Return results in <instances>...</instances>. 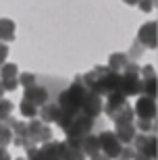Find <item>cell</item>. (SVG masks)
Here are the masks:
<instances>
[{
    "label": "cell",
    "mask_w": 158,
    "mask_h": 160,
    "mask_svg": "<svg viewBox=\"0 0 158 160\" xmlns=\"http://www.w3.org/2000/svg\"><path fill=\"white\" fill-rule=\"evenodd\" d=\"M81 83L89 92L98 96H108L112 92H119L121 85V73L110 71L108 67H94L92 71L81 75Z\"/></svg>",
    "instance_id": "obj_1"
},
{
    "label": "cell",
    "mask_w": 158,
    "mask_h": 160,
    "mask_svg": "<svg viewBox=\"0 0 158 160\" xmlns=\"http://www.w3.org/2000/svg\"><path fill=\"white\" fill-rule=\"evenodd\" d=\"M88 92L89 89L81 83V77H75V81L71 83L69 88L59 96V100H56V104L60 106V112L69 114V117L79 114L81 112V102H83V98H85Z\"/></svg>",
    "instance_id": "obj_2"
},
{
    "label": "cell",
    "mask_w": 158,
    "mask_h": 160,
    "mask_svg": "<svg viewBox=\"0 0 158 160\" xmlns=\"http://www.w3.org/2000/svg\"><path fill=\"white\" fill-rule=\"evenodd\" d=\"M119 92L129 98V96H137L141 94V79H140V67L137 62H129L127 69L121 73V85H119Z\"/></svg>",
    "instance_id": "obj_3"
},
{
    "label": "cell",
    "mask_w": 158,
    "mask_h": 160,
    "mask_svg": "<svg viewBox=\"0 0 158 160\" xmlns=\"http://www.w3.org/2000/svg\"><path fill=\"white\" fill-rule=\"evenodd\" d=\"M27 139H29L31 148H38V146H42V143L52 139V129L46 123L33 119L31 123H27Z\"/></svg>",
    "instance_id": "obj_4"
},
{
    "label": "cell",
    "mask_w": 158,
    "mask_h": 160,
    "mask_svg": "<svg viewBox=\"0 0 158 160\" xmlns=\"http://www.w3.org/2000/svg\"><path fill=\"white\" fill-rule=\"evenodd\" d=\"M98 146H100V152L106 156V158H119V154H121V150H123V143L117 139V135H115V131H102L98 135Z\"/></svg>",
    "instance_id": "obj_5"
},
{
    "label": "cell",
    "mask_w": 158,
    "mask_h": 160,
    "mask_svg": "<svg viewBox=\"0 0 158 160\" xmlns=\"http://www.w3.org/2000/svg\"><path fill=\"white\" fill-rule=\"evenodd\" d=\"M133 150L148 158H156V133H135L133 137Z\"/></svg>",
    "instance_id": "obj_6"
},
{
    "label": "cell",
    "mask_w": 158,
    "mask_h": 160,
    "mask_svg": "<svg viewBox=\"0 0 158 160\" xmlns=\"http://www.w3.org/2000/svg\"><path fill=\"white\" fill-rule=\"evenodd\" d=\"M127 106H129L127 98H125L121 92H112V94H108V96H106V102H102V110H104L112 121L117 119Z\"/></svg>",
    "instance_id": "obj_7"
},
{
    "label": "cell",
    "mask_w": 158,
    "mask_h": 160,
    "mask_svg": "<svg viewBox=\"0 0 158 160\" xmlns=\"http://www.w3.org/2000/svg\"><path fill=\"white\" fill-rule=\"evenodd\" d=\"M133 108V114H137V119H146V121H154L156 119V100L154 98H146L141 96L137 98Z\"/></svg>",
    "instance_id": "obj_8"
},
{
    "label": "cell",
    "mask_w": 158,
    "mask_h": 160,
    "mask_svg": "<svg viewBox=\"0 0 158 160\" xmlns=\"http://www.w3.org/2000/svg\"><path fill=\"white\" fill-rule=\"evenodd\" d=\"M81 112L85 117H89V119L100 117L102 114V96L94 94V92H88L85 98H83V102H81Z\"/></svg>",
    "instance_id": "obj_9"
},
{
    "label": "cell",
    "mask_w": 158,
    "mask_h": 160,
    "mask_svg": "<svg viewBox=\"0 0 158 160\" xmlns=\"http://www.w3.org/2000/svg\"><path fill=\"white\" fill-rule=\"evenodd\" d=\"M156 23L154 21H150V23H144L140 27V31H137V38H135V42L140 44L144 50L146 48H156Z\"/></svg>",
    "instance_id": "obj_10"
},
{
    "label": "cell",
    "mask_w": 158,
    "mask_h": 160,
    "mask_svg": "<svg viewBox=\"0 0 158 160\" xmlns=\"http://www.w3.org/2000/svg\"><path fill=\"white\" fill-rule=\"evenodd\" d=\"M23 100H27L29 104H33L35 108L44 106L46 102H50V94H48L46 88H42V85H31L23 92Z\"/></svg>",
    "instance_id": "obj_11"
},
{
    "label": "cell",
    "mask_w": 158,
    "mask_h": 160,
    "mask_svg": "<svg viewBox=\"0 0 158 160\" xmlns=\"http://www.w3.org/2000/svg\"><path fill=\"white\" fill-rule=\"evenodd\" d=\"M60 119V106L56 102H46L44 106H40V121L42 123H59Z\"/></svg>",
    "instance_id": "obj_12"
},
{
    "label": "cell",
    "mask_w": 158,
    "mask_h": 160,
    "mask_svg": "<svg viewBox=\"0 0 158 160\" xmlns=\"http://www.w3.org/2000/svg\"><path fill=\"white\" fill-rule=\"evenodd\" d=\"M117 125V131H115V135H117V139L123 146H131V142H133V137H135V127L133 123H115Z\"/></svg>",
    "instance_id": "obj_13"
},
{
    "label": "cell",
    "mask_w": 158,
    "mask_h": 160,
    "mask_svg": "<svg viewBox=\"0 0 158 160\" xmlns=\"http://www.w3.org/2000/svg\"><path fill=\"white\" fill-rule=\"evenodd\" d=\"M79 150H81L83 156H88V158H92L94 154H98L100 152V146H98V135H85L81 137V143H79Z\"/></svg>",
    "instance_id": "obj_14"
},
{
    "label": "cell",
    "mask_w": 158,
    "mask_h": 160,
    "mask_svg": "<svg viewBox=\"0 0 158 160\" xmlns=\"http://www.w3.org/2000/svg\"><path fill=\"white\" fill-rule=\"evenodd\" d=\"M131 62V60L127 58V54H121V52H117V54H112L110 58H108V69L110 71H115V73H123L125 69H127V65Z\"/></svg>",
    "instance_id": "obj_15"
},
{
    "label": "cell",
    "mask_w": 158,
    "mask_h": 160,
    "mask_svg": "<svg viewBox=\"0 0 158 160\" xmlns=\"http://www.w3.org/2000/svg\"><path fill=\"white\" fill-rule=\"evenodd\" d=\"M40 152L46 156V160H60V142L50 139V142L42 143V146H40Z\"/></svg>",
    "instance_id": "obj_16"
},
{
    "label": "cell",
    "mask_w": 158,
    "mask_h": 160,
    "mask_svg": "<svg viewBox=\"0 0 158 160\" xmlns=\"http://www.w3.org/2000/svg\"><path fill=\"white\" fill-rule=\"evenodd\" d=\"M60 160H85L79 148H73L67 142H60Z\"/></svg>",
    "instance_id": "obj_17"
},
{
    "label": "cell",
    "mask_w": 158,
    "mask_h": 160,
    "mask_svg": "<svg viewBox=\"0 0 158 160\" xmlns=\"http://www.w3.org/2000/svg\"><path fill=\"white\" fill-rule=\"evenodd\" d=\"M0 40L2 44L15 40V23L11 19H0Z\"/></svg>",
    "instance_id": "obj_18"
},
{
    "label": "cell",
    "mask_w": 158,
    "mask_h": 160,
    "mask_svg": "<svg viewBox=\"0 0 158 160\" xmlns=\"http://www.w3.org/2000/svg\"><path fill=\"white\" fill-rule=\"evenodd\" d=\"M141 94L146 98H154L156 100V75L141 79Z\"/></svg>",
    "instance_id": "obj_19"
},
{
    "label": "cell",
    "mask_w": 158,
    "mask_h": 160,
    "mask_svg": "<svg viewBox=\"0 0 158 160\" xmlns=\"http://www.w3.org/2000/svg\"><path fill=\"white\" fill-rule=\"evenodd\" d=\"M19 77V69L15 62H4L0 67V81H8V79H17Z\"/></svg>",
    "instance_id": "obj_20"
},
{
    "label": "cell",
    "mask_w": 158,
    "mask_h": 160,
    "mask_svg": "<svg viewBox=\"0 0 158 160\" xmlns=\"http://www.w3.org/2000/svg\"><path fill=\"white\" fill-rule=\"evenodd\" d=\"M135 131L140 133H156V123L154 121H146V119H137V123H133Z\"/></svg>",
    "instance_id": "obj_21"
},
{
    "label": "cell",
    "mask_w": 158,
    "mask_h": 160,
    "mask_svg": "<svg viewBox=\"0 0 158 160\" xmlns=\"http://www.w3.org/2000/svg\"><path fill=\"white\" fill-rule=\"evenodd\" d=\"M17 81H19V85H21L23 89L31 88V85H38V79H35L33 73H21V75L17 77Z\"/></svg>",
    "instance_id": "obj_22"
},
{
    "label": "cell",
    "mask_w": 158,
    "mask_h": 160,
    "mask_svg": "<svg viewBox=\"0 0 158 160\" xmlns=\"http://www.w3.org/2000/svg\"><path fill=\"white\" fill-rule=\"evenodd\" d=\"M13 102L11 100H2L0 98V123H4L8 117H11V112H13Z\"/></svg>",
    "instance_id": "obj_23"
},
{
    "label": "cell",
    "mask_w": 158,
    "mask_h": 160,
    "mask_svg": "<svg viewBox=\"0 0 158 160\" xmlns=\"http://www.w3.org/2000/svg\"><path fill=\"white\" fill-rule=\"evenodd\" d=\"M19 110H21V117H27V119H33L35 114H38V108H35L33 104H29L27 100H21Z\"/></svg>",
    "instance_id": "obj_24"
},
{
    "label": "cell",
    "mask_w": 158,
    "mask_h": 160,
    "mask_svg": "<svg viewBox=\"0 0 158 160\" xmlns=\"http://www.w3.org/2000/svg\"><path fill=\"white\" fill-rule=\"evenodd\" d=\"M11 142H13V131L2 123L0 125V148H6Z\"/></svg>",
    "instance_id": "obj_25"
},
{
    "label": "cell",
    "mask_w": 158,
    "mask_h": 160,
    "mask_svg": "<svg viewBox=\"0 0 158 160\" xmlns=\"http://www.w3.org/2000/svg\"><path fill=\"white\" fill-rule=\"evenodd\" d=\"M133 121H135L133 108H131V106H127V108L123 110V112H121V114L117 117V119H115V123H133Z\"/></svg>",
    "instance_id": "obj_26"
},
{
    "label": "cell",
    "mask_w": 158,
    "mask_h": 160,
    "mask_svg": "<svg viewBox=\"0 0 158 160\" xmlns=\"http://www.w3.org/2000/svg\"><path fill=\"white\" fill-rule=\"evenodd\" d=\"M25 160H46V156L40 152V148H29L27 150V158Z\"/></svg>",
    "instance_id": "obj_27"
},
{
    "label": "cell",
    "mask_w": 158,
    "mask_h": 160,
    "mask_svg": "<svg viewBox=\"0 0 158 160\" xmlns=\"http://www.w3.org/2000/svg\"><path fill=\"white\" fill-rule=\"evenodd\" d=\"M137 6H140L144 12H150L154 8V2H152V0H140V2H137Z\"/></svg>",
    "instance_id": "obj_28"
},
{
    "label": "cell",
    "mask_w": 158,
    "mask_h": 160,
    "mask_svg": "<svg viewBox=\"0 0 158 160\" xmlns=\"http://www.w3.org/2000/svg\"><path fill=\"white\" fill-rule=\"evenodd\" d=\"M6 56H8V46H6V44H2V42H0V67L4 65Z\"/></svg>",
    "instance_id": "obj_29"
},
{
    "label": "cell",
    "mask_w": 158,
    "mask_h": 160,
    "mask_svg": "<svg viewBox=\"0 0 158 160\" xmlns=\"http://www.w3.org/2000/svg\"><path fill=\"white\" fill-rule=\"evenodd\" d=\"M0 160H11V154L6 152V148H0Z\"/></svg>",
    "instance_id": "obj_30"
},
{
    "label": "cell",
    "mask_w": 158,
    "mask_h": 160,
    "mask_svg": "<svg viewBox=\"0 0 158 160\" xmlns=\"http://www.w3.org/2000/svg\"><path fill=\"white\" fill-rule=\"evenodd\" d=\"M89 160H110V158H106V156L102 154V152H98V154H94V156H92Z\"/></svg>",
    "instance_id": "obj_31"
},
{
    "label": "cell",
    "mask_w": 158,
    "mask_h": 160,
    "mask_svg": "<svg viewBox=\"0 0 158 160\" xmlns=\"http://www.w3.org/2000/svg\"><path fill=\"white\" fill-rule=\"evenodd\" d=\"M133 160H152V158H148V156H144V154H140V152H135V156H133Z\"/></svg>",
    "instance_id": "obj_32"
},
{
    "label": "cell",
    "mask_w": 158,
    "mask_h": 160,
    "mask_svg": "<svg viewBox=\"0 0 158 160\" xmlns=\"http://www.w3.org/2000/svg\"><path fill=\"white\" fill-rule=\"evenodd\" d=\"M123 2H125V4H131V6H135L137 2H140V0H123Z\"/></svg>",
    "instance_id": "obj_33"
},
{
    "label": "cell",
    "mask_w": 158,
    "mask_h": 160,
    "mask_svg": "<svg viewBox=\"0 0 158 160\" xmlns=\"http://www.w3.org/2000/svg\"><path fill=\"white\" fill-rule=\"evenodd\" d=\"M4 96V88H2V83H0V98Z\"/></svg>",
    "instance_id": "obj_34"
},
{
    "label": "cell",
    "mask_w": 158,
    "mask_h": 160,
    "mask_svg": "<svg viewBox=\"0 0 158 160\" xmlns=\"http://www.w3.org/2000/svg\"><path fill=\"white\" fill-rule=\"evenodd\" d=\"M17 160H25V158H17Z\"/></svg>",
    "instance_id": "obj_35"
},
{
    "label": "cell",
    "mask_w": 158,
    "mask_h": 160,
    "mask_svg": "<svg viewBox=\"0 0 158 160\" xmlns=\"http://www.w3.org/2000/svg\"><path fill=\"white\" fill-rule=\"evenodd\" d=\"M0 125H2V123H0Z\"/></svg>",
    "instance_id": "obj_36"
}]
</instances>
